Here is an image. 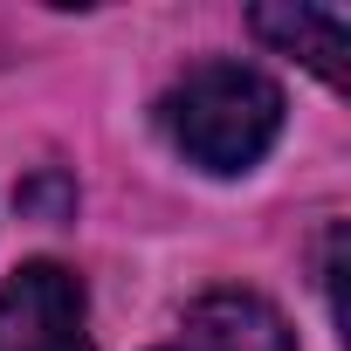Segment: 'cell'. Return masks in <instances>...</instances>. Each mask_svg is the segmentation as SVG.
Here are the masks:
<instances>
[{
    "instance_id": "6da1fadb",
    "label": "cell",
    "mask_w": 351,
    "mask_h": 351,
    "mask_svg": "<svg viewBox=\"0 0 351 351\" xmlns=\"http://www.w3.org/2000/svg\"><path fill=\"white\" fill-rule=\"evenodd\" d=\"M158 131L186 165L234 180L282 138V90L248 62H200L158 97Z\"/></svg>"
},
{
    "instance_id": "7a4b0ae2",
    "label": "cell",
    "mask_w": 351,
    "mask_h": 351,
    "mask_svg": "<svg viewBox=\"0 0 351 351\" xmlns=\"http://www.w3.org/2000/svg\"><path fill=\"white\" fill-rule=\"evenodd\" d=\"M0 351H97L83 276L62 262H28L0 282Z\"/></svg>"
},
{
    "instance_id": "3957f363",
    "label": "cell",
    "mask_w": 351,
    "mask_h": 351,
    "mask_svg": "<svg viewBox=\"0 0 351 351\" xmlns=\"http://www.w3.org/2000/svg\"><path fill=\"white\" fill-rule=\"evenodd\" d=\"M158 351H296V330L282 310L255 289H214L180 317V337Z\"/></svg>"
},
{
    "instance_id": "277c9868",
    "label": "cell",
    "mask_w": 351,
    "mask_h": 351,
    "mask_svg": "<svg viewBox=\"0 0 351 351\" xmlns=\"http://www.w3.org/2000/svg\"><path fill=\"white\" fill-rule=\"evenodd\" d=\"M248 28L269 42V49H282V56H296L303 69H317L330 90H344V56H351V21L337 14V8H255L248 14Z\"/></svg>"
}]
</instances>
